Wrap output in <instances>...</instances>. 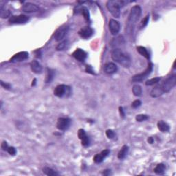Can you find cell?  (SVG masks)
<instances>
[{"label": "cell", "instance_id": "cell-1", "mask_svg": "<svg viewBox=\"0 0 176 176\" xmlns=\"http://www.w3.org/2000/svg\"><path fill=\"white\" fill-rule=\"evenodd\" d=\"M141 13H142V9H141L140 6H134L131 8L125 26L126 34H133L136 23L138 21V19H140Z\"/></svg>", "mask_w": 176, "mask_h": 176}, {"label": "cell", "instance_id": "cell-2", "mask_svg": "<svg viewBox=\"0 0 176 176\" xmlns=\"http://www.w3.org/2000/svg\"><path fill=\"white\" fill-rule=\"evenodd\" d=\"M112 58L114 61L118 63L125 68H129L131 64L130 56L120 48L113 49L112 51Z\"/></svg>", "mask_w": 176, "mask_h": 176}, {"label": "cell", "instance_id": "cell-3", "mask_svg": "<svg viewBox=\"0 0 176 176\" xmlns=\"http://www.w3.org/2000/svg\"><path fill=\"white\" fill-rule=\"evenodd\" d=\"M129 1H118V0H110L106 4L107 9L111 14L116 18L120 17V8L123 7Z\"/></svg>", "mask_w": 176, "mask_h": 176}, {"label": "cell", "instance_id": "cell-4", "mask_svg": "<svg viewBox=\"0 0 176 176\" xmlns=\"http://www.w3.org/2000/svg\"><path fill=\"white\" fill-rule=\"evenodd\" d=\"M176 85V75L172 74L162 84L160 85L162 92L164 93H168L174 88Z\"/></svg>", "mask_w": 176, "mask_h": 176}, {"label": "cell", "instance_id": "cell-5", "mask_svg": "<svg viewBox=\"0 0 176 176\" xmlns=\"http://www.w3.org/2000/svg\"><path fill=\"white\" fill-rule=\"evenodd\" d=\"M54 94L58 98L68 97L71 94V88L66 85H59L54 89Z\"/></svg>", "mask_w": 176, "mask_h": 176}, {"label": "cell", "instance_id": "cell-6", "mask_svg": "<svg viewBox=\"0 0 176 176\" xmlns=\"http://www.w3.org/2000/svg\"><path fill=\"white\" fill-rule=\"evenodd\" d=\"M152 70H153V64H152V63H149L148 64V67L145 69L144 72L138 74H136L132 77V81L135 83L142 81L143 80L145 79L148 76H149L150 74L151 73Z\"/></svg>", "mask_w": 176, "mask_h": 176}, {"label": "cell", "instance_id": "cell-7", "mask_svg": "<svg viewBox=\"0 0 176 176\" xmlns=\"http://www.w3.org/2000/svg\"><path fill=\"white\" fill-rule=\"evenodd\" d=\"M69 30V26L68 25H63L56 30L54 33V39L56 41H62L68 34Z\"/></svg>", "mask_w": 176, "mask_h": 176}, {"label": "cell", "instance_id": "cell-8", "mask_svg": "<svg viewBox=\"0 0 176 176\" xmlns=\"http://www.w3.org/2000/svg\"><path fill=\"white\" fill-rule=\"evenodd\" d=\"M29 20V17L25 15H13L9 19V23L11 24H22L28 22Z\"/></svg>", "mask_w": 176, "mask_h": 176}, {"label": "cell", "instance_id": "cell-9", "mask_svg": "<svg viewBox=\"0 0 176 176\" xmlns=\"http://www.w3.org/2000/svg\"><path fill=\"white\" fill-rule=\"evenodd\" d=\"M71 124V120L69 118H59L56 123V127L61 131L68 129Z\"/></svg>", "mask_w": 176, "mask_h": 176}, {"label": "cell", "instance_id": "cell-10", "mask_svg": "<svg viewBox=\"0 0 176 176\" xmlns=\"http://www.w3.org/2000/svg\"><path fill=\"white\" fill-rule=\"evenodd\" d=\"M109 29H110V31L112 35H116L120 31V23L115 19H110V22H109Z\"/></svg>", "mask_w": 176, "mask_h": 176}, {"label": "cell", "instance_id": "cell-11", "mask_svg": "<svg viewBox=\"0 0 176 176\" xmlns=\"http://www.w3.org/2000/svg\"><path fill=\"white\" fill-rule=\"evenodd\" d=\"M94 34L93 29L90 26H85L80 29L79 31V34L81 38L85 39H88L90 38Z\"/></svg>", "mask_w": 176, "mask_h": 176}, {"label": "cell", "instance_id": "cell-12", "mask_svg": "<svg viewBox=\"0 0 176 176\" xmlns=\"http://www.w3.org/2000/svg\"><path fill=\"white\" fill-rule=\"evenodd\" d=\"M28 53L26 51L20 52V53L15 54L12 57L10 58V62L12 63H17V62H21L23 61L26 60L28 58Z\"/></svg>", "mask_w": 176, "mask_h": 176}, {"label": "cell", "instance_id": "cell-13", "mask_svg": "<svg viewBox=\"0 0 176 176\" xmlns=\"http://www.w3.org/2000/svg\"><path fill=\"white\" fill-rule=\"evenodd\" d=\"M39 8L37 5L32 3H30V2L24 4L22 6L23 11L25 12H28V13L37 12L39 11Z\"/></svg>", "mask_w": 176, "mask_h": 176}, {"label": "cell", "instance_id": "cell-14", "mask_svg": "<svg viewBox=\"0 0 176 176\" xmlns=\"http://www.w3.org/2000/svg\"><path fill=\"white\" fill-rule=\"evenodd\" d=\"M78 136L80 140H81V144L83 146L88 147L90 145V138L86 134V132L84 129H80L78 131Z\"/></svg>", "mask_w": 176, "mask_h": 176}, {"label": "cell", "instance_id": "cell-15", "mask_svg": "<svg viewBox=\"0 0 176 176\" xmlns=\"http://www.w3.org/2000/svg\"><path fill=\"white\" fill-rule=\"evenodd\" d=\"M72 56L75 59L79 61L83 62L86 59L88 54H87V53L83 50L78 48L72 53Z\"/></svg>", "mask_w": 176, "mask_h": 176}, {"label": "cell", "instance_id": "cell-16", "mask_svg": "<svg viewBox=\"0 0 176 176\" xmlns=\"http://www.w3.org/2000/svg\"><path fill=\"white\" fill-rule=\"evenodd\" d=\"M110 153V151L109 149H105L103 151H102L100 153H98L94 157V162L97 164L101 163L102 162L105 160L109 156V154Z\"/></svg>", "mask_w": 176, "mask_h": 176}, {"label": "cell", "instance_id": "cell-17", "mask_svg": "<svg viewBox=\"0 0 176 176\" xmlns=\"http://www.w3.org/2000/svg\"><path fill=\"white\" fill-rule=\"evenodd\" d=\"M118 70L116 65L114 63H107L104 66V72L107 74H112L116 73Z\"/></svg>", "mask_w": 176, "mask_h": 176}, {"label": "cell", "instance_id": "cell-18", "mask_svg": "<svg viewBox=\"0 0 176 176\" xmlns=\"http://www.w3.org/2000/svg\"><path fill=\"white\" fill-rule=\"evenodd\" d=\"M124 43H125L124 38L122 36H118L113 39L112 41H111L110 45L111 47H113L114 49H116V48H118V47H120V45H123Z\"/></svg>", "mask_w": 176, "mask_h": 176}, {"label": "cell", "instance_id": "cell-19", "mask_svg": "<svg viewBox=\"0 0 176 176\" xmlns=\"http://www.w3.org/2000/svg\"><path fill=\"white\" fill-rule=\"evenodd\" d=\"M32 71L35 74H41L42 72V66L37 61H32L30 64Z\"/></svg>", "mask_w": 176, "mask_h": 176}, {"label": "cell", "instance_id": "cell-20", "mask_svg": "<svg viewBox=\"0 0 176 176\" xmlns=\"http://www.w3.org/2000/svg\"><path fill=\"white\" fill-rule=\"evenodd\" d=\"M164 92H162L161 88H160V85L156 86L155 88H153L152 89V90L150 92V95H151V97L153 98H158L162 96Z\"/></svg>", "mask_w": 176, "mask_h": 176}, {"label": "cell", "instance_id": "cell-21", "mask_svg": "<svg viewBox=\"0 0 176 176\" xmlns=\"http://www.w3.org/2000/svg\"><path fill=\"white\" fill-rule=\"evenodd\" d=\"M157 126H158V129L162 132H167L169 131V129H170V127H169V125L166 122H164V121L163 120L158 121Z\"/></svg>", "mask_w": 176, "mask_h": 176}, {"label": "cell", "instance_id": "cell-22", "mask_svg": "<svg viewBox=\"0 0 176 176\" xmlns=\"http://www.w3.org/2000/svg\"><path fill=\"white\" fill-rule=\"evenodd\" d=\"M128 151H129V147L127 146V145H123L122 148L120 150V151L118 152V159L123 160L125 158L126 156H127Z\"/></svg>", "mask_w": 176, "mask_h": 176}, {"label": "cell", "instance_id": "cell-23", "mask_svg": "<svg viewBox=\"0 0 176 176\" xmlns=\"http://www.w3.org/2000/svg\"><path fill=\"white\" fill-rule=\"evenodd\" d=\"M137 51L138 53L141 54V55L144 56L147 58V59H150V55L149 52L147 51V50L146 49V47H143V46H138L137 47Z\"/></svg>", "mask_w": 176, "mask_h": 176}, {"label": "cell", "instance_id": "cell-24", "mask_svg": "<svg viewBox=\"0 0 176 176\" xmlns=\"http://www.w3.org/2000/svg\"><path fill=\"white\" fill-rule=\"evenodd\" d=\"M165 170H166V166H165L163 163H160V164H158L157 166L155 167V169H154V172H155L156 174L162 175L164 173Z\"/></svg>", "mask_w": 176, "mask_h": 176}, {"label": "cell", "instance_id": "cell-25", "mask_svg": "<svg viewBox=\"0 0 176 176\" xmlns=\"http://www.w3.org/2000/svg\"><path fill=\"white\" fill-rule=\"evenodd\" d=\"M54 75H55V71L53 69L47 68V75H46V79H45V82L47 83H50L51 81H53Z\"/></svg>", "mask_w": 176, "mask_h": 176}, {"label": "cell", "instance_id": "cell-26", "mask_svg": "<svg viewBox=\"0 0 176 176\" xmlns=\"http://www.w3.org/2000/svg\"><path fill=\"white\" fill-rule=\"evenodd\" d=\"M43 172L44 174L48 175V176H56L58 175V173L53 170V169L50 168V167H45L43 169Z\"/></svg>", "mask_w": 176, "mask_h": 176}, {"label": "cell", "instance_id": "cell-27", "mask_svg": "<svg viewBox=\"0 0 176 176\" xmlns=\"http://www.w3.org/2000/svg\"><path fill=\"white\" fill-rule=\"evenodd\" d=\"M79 11L81 12V13L83 15V16L84 17L86 21H90V12H89V10L86 7H81L79 9Z\"/></svg>", "mask_w": 176, "mask_h": 176}, {"label": "cell", "instance_id": "cell-28", "mask_svg": "<svg viewBox=\"0 0 176 176\" xmlns=\"http://www.w3.org/2000/svg\"><path fill=\"white\" fill-rule=\"evenodd\" d=\"M132 92L135 96H140L142 95V88L138 84L134 85L132 88Z\"/></svg>", "mask_w": 176, "mask_h": 176}, {"label": "cell", "instance_id": "cell-29", "mask_svg": "<svg viewBox=\"0 0 176 176\" xmlns=\"http://www.w3.org/2000/svg\"><path fill=\"white\" fill-rule=\"evenodd\" d=\"M160 79H161V78H160V77L153 78V79L147 80V81H146V83H145V85H146L147 86L153 85L158 83L160 81Z\"/></svg>", "mask_w": 176, "mask_h": 176}, {"label": "cell", "instance_id": "cell-30", "mask_svg": "<svg viewBox=\"0 0 176 176\" xmlns=\"http://www.w3.org/2000/svg\"><path fill=\"white\" fill-rule=\"evenodd\" d=\"M149 119V116L146 114H138L136 116V120L138 122H142Z\"/></svg>", "mask_w": 176, "mask_h": 176}, {"label": "cell", "instance_id": "cell-31", "mask_svg": "<svg viewBox=\"0 0 176 176\" xmlns=\"http://www.w3.org/2000/svg\"><path fill=\"white\" fill-rule=\"evenodd\" d=\"M67 44H68V41H64L62 42H61L59 44H58L57 46H56V50L60 51V50H63L66 48L67 46Z\"/></svg>", "mask_w": 176, "mask_h": 176}, {"label": "cell", "instance_id": "cell-32", "mask_svg": "<svg viewBox=\"0 0 176 176\" xmlns=\"http://www.w3.org/2000/svg\"><path fill=\"white\" fill-rule=\"evenodd\" d=\"M0 12H1L0 15H1V18H7V17H9L10 15L9 10H4L2 8H1V11H0Z\"/></svg>", "mask_w": 176, "mask_h": 176}, {"label": "cell", "instance_id": "cell-33", "mask_svg": "<svg viewBox=\"0 0 176 176\" xmlns=\"http://www.w3.org/2000/svg\"><path fill=\"white\" fill-rule=\"evenodd\" d=\"M105 134H106V136H107V138H110V139L114 138L115 136H116V134H115V132L112 129H107V131H106Z\"/></svg>", "mask_w": 176, "mask_h": 176}, {"label": "cell", "instance_id": "cell-34", "mask_svg": "<svg viewBox=\"0 0 176 176\" xmlns=\"http://www.w3.org/2000/svg\"><path fill=\"white\" fill-rule=\"evenodd\" d=\"M149 20V15H147L144 19H142V22H141V28H145L147 25Z\"/></svg>", "mask_w": 176, "mask_h": 176}, {"label": "cell", "instance_id": "cell-35", "mask_svg": "<svg viewBox=\"0 0 176 176\" xmlns=\"http://www.w3.org/2000/svg\"><path fill=\"white\" fill-rule=\"evenodd\" d=\"M141 105H142V102H141L140 100H136V101H134L133 103H131V107L134 109H136L140 107Z\"/></svg>", "mask_w": 176, "mask_h": 176}, {"label": "cell", "instance_id": "cell-36", "mask_svg": "<svg viewBox=\"0 0 176 176\" xmlns=\"http://www.w3.org/2000/svg\"><path fill=\"white\" fill-rule=\"evenodd\" d=\"M0 83H1V85L2 88H4L6 90H10L11 88V85L9 83H4L2 81H0Z\"/></svg>", "mask_w": 176, "mask_h": 176}, {"label": "cell", "instance_id": "cell-37", "mask_svg": "<svg viewBox=\"0 0 176 176\" xmlns=\"http://www.w3.org/2000/svg\"><path fill=\"white\" fill-rule=\"evenodd\" d=\"M7 151L8 152V153H9L10 155H12V156H15V154H16V153H17L16 149H15V147H8Z\"/></svg>", "mask_w": 176, "mask_h": 176}, {"label": "cell", "instance_id": "cell-38", "mask_svg": "<svg viewBox=\"0 0 176 176\" xmlns=\"http://www.w3.org/2000/svg\"><path fill=\"white\" fill-rule=\"evenodd\" d=\"M1 149L4 150V151H8V149L9 147H8V143L6 142V141H4V142L1 143Z\"/></svg>", "mask_w": 176, "mask_h": 176}, {"label": "cell", "instance_id": "cell-39", "mask_svg": "<svg viewBox=\"0 0 176 176\" xmlns=\"http://www.w3.org/2000/svg\"><path fill=\"white\" fill-rule=\"evenodd\" d=\"M85 71L88 73H90V74H94V70H93L92 68L90 66H86Z\"/></svg>", "mask_w": 176, "mask_h": 176}, {"label": "cell", "instance_id": "cell-40", "mask_svg": "<svg viewBox=\"0 0 176 176\" xmlns=\"http://www.w3.org/2000/svg\"><path fill=\"white\" fill-rule=\"evenodd\" d=\"M119 111H120V116L124 118L125 117V112H124V110H123V108L122 107H119Z\"/></svg>", "mask_w": 176, "mask_h": 176}, {"label": "cell", "instance_id": "cell-41", "mask_svg": "<svg viewBox=\"0 0 176 176\" xmlns=\"http://www.w3.org/2000/svg\"><path fill=\"white\" fill-rule=\"evenodd\" d=\"M153 142H154L153 138H152V137H149V138H148V142L149 143V144H153Z\"/></svg>", "mask_w": 176, "mask_h": 176}, {"label": "cell", "instance_id": "cell-42", "mask_svg": "<svg viewBox=\"0 0 176 176\" xmlns=\"http://www.w3.org/2000/svg\"><path fill=\"white\" fill-rule=\"evenodd\" d=\"M35 83H36V79H34V81H32V86H34V85H35Z\"/></svg>", "mask_w": 176, "mask_h": 176}]
</instances>
